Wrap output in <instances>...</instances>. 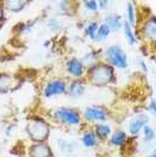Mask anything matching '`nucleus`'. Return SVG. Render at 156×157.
Masks as SVG:
<instances>
[{"mask_svg": "<svg viewBox=\"0 0 156 157\" xmlns=\"http://www.w3.org/2000/svg\"><path fill=\"white\" fill-rule=\"evenodd\" d=\"M152 157H156V153H155V154H153V156H152Z\"/></svg>", "mask_w": 156, "mask_h": 157, "instance_id": "nucleus-21", "label": "nucleus"}, {"mask_svg": "<svg viewBox=\"0 0 156 157\" xmlns=\"http://www.w3.org/2000/svg\"><path fill=\"white\" fill-rule=\"evenodd\" d=\"M84 144H85L87 146H92L95 144V137L92 133L86 134L83 138Z\"/></svg>", "mask_w": 156, "mask_h": 157, "instance_id": "nucleus-12", "label": "nucleus"}, {"mask_svg": "<svg viewBox=\"0 0 156 157\" xmlns=\"http://www.w3.org/2000/svg\"><path fill=\"white\" fill-rule=\"evenodd\" d=\"M147 121V117L145 115H140L136 117L131 122L129 126L130 132L132 133L135 134L140 130L143 126Z\"/></svg>", "mask_w": 156, "mask_h": 157, "instance_id": "nucleus-4", "label": "nucleus"}, {"mask_svg": "<svg viewBox=\"0 0 156 157\" xmlns=\"http://www.w3.org/2000/svg\"><path fill=\"white\" fill-rule=\"evenodd\" d=\"M125 137L126 135L123 132H119L118 133H116L112 138V143L115 145L121 144L124 140Z\"/></svg>", "mask_w": 156, "mask_h": 157, "instance_id": "nucleus-10", "label": "nucleus"}, {"mask_svg": "<svg viewBox=\"0 0 156 157\" xmlns=\"http://www.w3.org/2000/svg\"><path fill=\"white\" fill-rule=\"evenodd\" d=\"M56 115L60 120L71 124H76L79 122V117L77 114L67 110L59 111L57 112Z\"/></svg>", "mask_w": 156, "mask_h": 157, "instance_id": "nucleus-3", "label": "nucleus"}, {"mask_svg": "<svg viewBox=\"0 0 156 157\" xmlns=\"http://www.w3.org/2000/svg\"><path fill=\"white\" fill-rule=\"evenodd\" d=\"M87 7L89 8V9L93 10H95L97 9V5L95 4V2L93 1H91V2H87V4H86Z\"/></svg>", "mask_w": 156, "mask_h": 157, "instance_id": "nucleus-19", "label": "nucleus"}, {"mask_svg": "<svg viewBox=\"0 0 156 157\" xmlns=\"http://www.w3.org/2000/svg\"><path fill=\"white\" fill-rule=\"evenodd\" d=\"M125 33H126V35L127 36L128 39L129 40V41L131 42L132 44L135 43L136 39L135 36L133 35V33H132L131 29H130V27L129 26V25H128L127 23H126V25H125Z\"/></svg>", "mask_w": 156, "mask_h": 157, "instance_id": "nucleus-13", "label": "nucleus"}, {"mask_svg": "<svg viewBox=\"0 0 156 157\" xmlns=\"http://www.w3.org/2000/svg\"><path fill=\"white\" fill-rule=\"evenodd\" d=\"M65 90V85L61 82H54L49 84L46 89V95L47 96H51L53 94H61Z\"/></svg>", "mask_w": 156, "mask_h": 157, "instance_id": "nucleus-5", "label": "nucleus"}, {"mask_svg": "<svg viewBox=\"0 0 156 157\" xmlns=\"http://www.w3.org/2000/svg\"><path fill=\"white\" fill-rule=\"evenodd\" d=\"M97 25L95 23H93L91 25L88 27V33L91 36V38H94V36H95V30H96Z\"/></svg>", "mask_w": 156, "mask_h": 157, "instance_id": "nucleus-18", "label": "nucleus"}, {"mask_svg": "<svg viewBox=\"0 0 156 157\" xmlns=\"http://www.w3.org/2000/svg\"><path fill=\"white\" fill-rule=\"evenodd\" d=\"M107 54L110 61L115 66L121 68L127 67V57L122 49L119 47H111L108 50Z\"/></svg>", "mask_w": 156, "mask_h": 157, "instance_id": "nucleus-1", "label": "nucleus"}, {"mask_svg": "<svg viewBox=\"0 0 156 157\" xmlns=\"http://www.w3.org/2000/svg\"><path fill=\"white\" fill-rule=\"evenodd\" d=\"M110 132V129L108 126L100 125L97 128V133L101 138L106 137Z\"/></svg>", "mask_w": 156, "mask_h": 157, "instance_id": "nucleus-11", "label": "nucleus"}, {"mask_svg": "<svg viewBox=\"0 0 156 157\" xmlns=\"http://www.w3.org/2000/svg\"><path fill=\"white\" fill-rule=\"evenodd\" d=\"M48 130L44 124L40 123H36L34 124L33 128H31V130H30V132L34 138V139L36 140H43L46 138L48 133Z\"/></svg>", "mask_w": 156, "mask_h": 157, "instance_id": "nucleus-2", "label": "nucleus"}, {"mask_svg": "<svg viewBox=\"0 0 156 157\" xmlns=\"http://www.w3.org/2000/svg\"><path fill=\"white\" fill-rule=\"evenodd\" d=\"M32 154L34 157H47L49 154V151L46 146L40 145L34 147Z\"/></svg>", "mask_w": 156, "mask_h": 157, "instance_id": "nucleus-7", "label": "nucleus"}, {"mask_svg": "<svg viewBox=\"0 0 156 157\" xmlns=\"http://www.w3.org/2000/svg\"><path fill=\"white\" fill-rule=\"evenodd\" d=\"M146 34L152 39L156 40V21H150L145 28Z\"/></svg>", "mask_w": 156, "mask_h": 157, "instance_id": "nucleus-8", "label": "nucleus"}, {"mask_svg": "<svg viewBox=\"0 0 156 157\" xmlns=\"http://www.w3.org/2000/svg\"><path fill=\"white\" fill-rule=\"evenodd\" d=\"M109 33V28L107 25H103L100 28L98 31V36L101 38H104L107 36L108 34Z\"/></svg>", "mask_w": 156, "mask_h": 157, "instance_id": "nucleus-15", "label": "nucleus"}, {"mask_svg": "<svg viewBox=\"0 0 156 157\" xmlns=\"http://www.w3.org/2000/svg\"><path fill=\"white\" fill-rule=\"evenodd\" d=\"M150 109L153 111V112H155L156 113V102L155 101H153L151 103Z\"/></svg>", "mask_w": 156, "mask_h": 157, "instance_id": "nucleus-20", "label": "nucleus"}, {"mask_svg": "<svg viewBox=\"0 0 156 157\" xmlns=\"http://www.w3.org/2000/svg\"><path fill=\"white\" fill-rule=\"evenodd\" d=\"M128 15H129V22L132 24L134 23V12L132 6L130 5V4L128 6Z\"/></svg>", "mask_w": 156, "mask_h": 157, "instance_id": "nucleus-17", "label": "nucleus"}, {"mask_svg": "<svg viewBox=\"0 0 156 157\" xmlns=\"http://www.w3.org/2000/svg\"><path fill=\"white\" fill-rule=\"evenodd\" d=\"M69 70L75 75H80L82 74V66L77 60L74 59L70 62L69 65Z\"/></svg>", "mask_w": 156, "mask_h": 157, "instance_id": "nucleus-9", "label": "nucleus"}, {"mask_svg": "<svg viewBox=\"0 0 156 157\" xmlns=\"http://www.w3.org/2000/svg\"><path fill=\"white\" fill-rule=\"evenodd\" d=\"M144 130H145V135L146 140H149L153 139V138H154V136H155V133H154L153 130H152V129L148 126H145Z\"/></svg>", "mask_w": 156, "mask_h": 157, "instance_id": "nucleus-14", "label": "nucleus"}, {"mask_svg": "<svg viewBox=\"0 0 156 157\" xmlns=\"http://www.w3.org/2000/svg\"><path fill=\"white\" fill-rule=\"evenodd\" d=\"M86 117L91 120H103L105 118V114L101 110L95 109H87L85 112Z\"/></svg>", "mask_w": 156, "mask_h": 157, "instance_id": "nucleus-6", "label": "nucleus"}, {"mask_svg": "<svg viewBox=\"0 0 156 157\" xmlns=\"http://www.w3.org/2000/svg\"><path fill=\"white\" fill-rule=\"evenodd\" d=\"M109 20H110V21H108V22H109L110 25L112 26V28H115V29H117V28H119V26L120 25V23H119V21H118L117 17H110Z\"/></svg>", "mask_w": 156, "mask_h": 157, "instance_id": "nucleus-16", "label": "nucleus"}]
</instances>
